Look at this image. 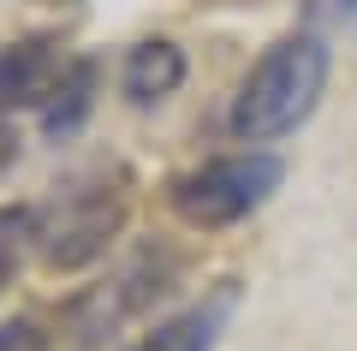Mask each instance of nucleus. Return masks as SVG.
<instances>
[{"label":"nucleus","instance_id":"nucleus-1","mask_svg":"<svg viewBox=\"0 0 357 351\" xmlns=\"http://www.w3.org/2000/svg\"><path fill=\"white\" fill-rule=\"evenodd\" d=\"M321 84H328V48L316 36H286L250 66V77L232 96V137L268 143L298 131L316 113Z\"/></svg>","mask_w":357,"mask_h":351},{"label":"nucleus","instance_id":"nucleus-2","mask_svg":"<svg viewBox=\"0 0 357 351\" xmlns=\"http://www.w3.org/2000/svg\"><path fill=\"white\" fill-rule=\"evenodd\" d=\"M280 179H286L280 155H262V149L215 155V161L191 167L185 179H173V209L191 226H232L250 209H262Z\"/></svg>","mask_w":357,"mask_h":351},{"label":"nucleus","instance_id":"nucleus-3","mask_svg":"<svg viewBox=\"0 0 357 351\" xmlns=\"http://www.w3.org/2000/svg\"><path fill=\"white\" fill-rule=\"evenodd\" d=\"M119 214L126 209H119L114 191L77 185L36 221V244H42V256H48L54 268H77V262H89V256L107 251V239L119 232Z\"/></svg>","mask_w":357,"mask_h":351},{"label":"nucleus","instance_id":"nucleus-4","mask_svg":"<svg viewBox=\"0 0 357 351\" xmlns=\"http://www.w3.org/2000/svg\"><path fill=\"white\" fill-rule=\"evenodd\" d=\"M66 77V60L48 36H24L0 48V107H48Z\"/></svg>","mask_w":357,"mask_h":351},{"label":"nucleus","instance_id":"nucleus-5","mask_svg":"<svg viewBox=\"0 0 357 351\" xmlns=\"http://www.w3.org/2000/svg\"><path fill=\"white\" fill-rule=\"evenodd\" d=\"M232 298H238L232 286L208 292V298L191 304L185 315H173V322H161L155 334H143L131 351H215L220 327H227V315H232Z\"/></svg>","mask_w":357,"mask_h":351},{"label":"nucleus","instance_id":"nucleus-6","mask_svg":"<svg viewBox=\"0 0 357 351\" xmlns=\"http://www.w3.org/2000/svg\"><path fill=\"white\" fill-rule=\"evenodd\" d=\"M178 77H185V54H178L173 42H137V48L126 54V96L131 101L173 96Z\"/></svg>","mask_w":357,"mask_h":351},{"label":"nucleus","instance_id":"nucleus-7","mask_svg":"<svg viewBox=\"0 0 357 351\" xmlns=\"http://www.w3.org/2000/svg\"><path fill=\"white\" fill-rule=\"evenodd\" d=\"M89 89H96V60H72V66H66V77H60V89H54V101H48V113H42L48 137H72V131L84 126Z\"/></svg>","mask_w":357,"mask_h":351},{"label":"nucleus","instance_id":"nucleus-8","mask_svg":"<svg viewBox=\"0 0 357 351\" xmlns=\"http://www.w3.org/2000/svg\"><path fill=\"white\" fill-rule=\"evenodd\" d=\"M0 351H48V334L36 322H6L0 327Z\"/></svg>","mask_w":357,"mask_h":351},{"label":"nucleus","instance_id":"nucleus-9","mask_svg":"<svg viewBox=\"0 0 357 351\" xmlns=\"http://www.w3.org/2000/svg\"><path fill=\"white\" fill-rule=\"evenodd\" d=\"M13 155H18V137H13V126H0V173L13 167Z\"/></svg>","mask_w":357,"mask_h":351},{"label":"nucleus","instance_id":"nucleus-10","mask_svg":"<svg viewBox=\"0 0 357 351\" xmlns=\"http://www.w3.org/2000/svg\"><path fill=\"white\" fill-rule=\"evenodd\" d=\"M0 280H6V256H0Z\"/></svg>","mask_w":357,"mask_h":351}]
</instances>
